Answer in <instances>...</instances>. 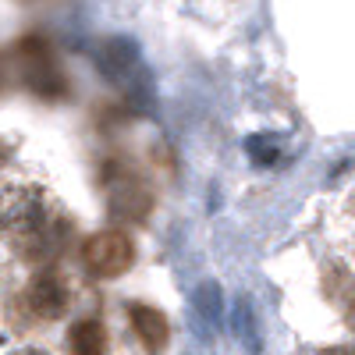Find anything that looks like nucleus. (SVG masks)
Wrapping results in <instances>:
<instances>
[{"instance_id":"6","label":"nucleus","mask_w":355,"mask_h":355,"mask_svg":"<svg viewBox=\"0 0 355 355\" xmlns=\"http://www.w3.org/2000/svg\"><path fill=\"white\" fill-rule=\"evenodd\" d=\"M33 61H36V57H33ZM36 64H40V75H53V71H50V61H46V57H40ZM33 85H36V89H43V93H61V89H57L61 82H57V85L50 89V82H46V78H33Z\"/></svg>"},{"instance_id":"4","label":"nucleus","mask_w":355,"mask_h":355,"mask_svg":"<svg viewBox=\"0 0 355 355\" xmlns=\"http://www.w3.org/2000/svg\"><path fill=\"white\" fill-rule=\"evenodd\" d=\"M128 320H132L135 338L150 348V352L167 348V341H171V323H167V316H164L160 309H153V306H132V309H128Z\"/></svg>"},{"instance_id":"10","label":"nucleus","mask_w":355,"mask_h":355,"mask_svg":"<svg viewBox=\"0 0 355 355\" xmlns=\"http://www.w3.org/2000/svg\"><path fill=\"white\" fill-rule=\"evenodd\" d=\"M0 82H4V68H0Z\"/></svg>"},{"instance_id":"7","label":"nucleus","mask_w":355,"mask_h":355,"mask_svg":"<svg viewBox=\"0 0 355 355\" xmlns=\"http://www.w3.org/2000/svg\"><path fill=\"white\" fill-rule=\"evenodd\" d=\"M11 355H46L43 348H18V352H11Z\"/></svg>"},{"instance_id":"1","label":"nucleus","mask_w":355,"mask_h":355,"mask_svg":"<svg viewBox=\"0 0 355 355\" xmlns=\"http://www.w3.org/2000/svg\"><path fill=\"white\" fill-rule=\"evenodd\" d=\"M0 231L15 242V249L28 259H50L61 245V224L43 189L28 182L0 185Z\"/></svg>"},{"instance_id":"2","label":"nucleus","mask_w":355,"mask_h":355,"mask_svg":"<svg viewBox=\"0 0 355 355\" xmlns=\"http://www.w3.org/2000/svg\"><path fill=\"white\" fill-rule=\"evenodd\" d=\"M132 263H135V242L121 227L96 231L82 242V266H85V274L96 277V281L121 277Z\"/></svg>"},{"instance_id":"8","label":"nucleus","mask_w":355,"mask_h":355,"mask_svg":"<svg viewBox=\"0 0 355 355\" xmlns=\"http://www.w3.org/2000/svg\"><path fill=\"white\" fill-rule=\"evenodd\" d=\"M323 355H348V352H341V348H331V352H323Z\"/></svg>"},{"instance_id":"9","label":"nucleus","mask_w":355,"mask_h":355,"mask_svg":"<svg viewBox=\"0 0 355 355\" xmlns=\"http://www.w3.org/2000/svg\"><path fill=\"white\" fill-rule=\"evenodd\" d=\"M4 153H8V150H4V146H0V160H4Z\"/></svg>"},{"instance_id":"5","label":"nucleus","mask_w":355,"mask_h":355,"mask_svg":"<svg viewBox=\"0 0 355 355\" xmlns=\"http://www.w3.org/2000/svg\"><path fill=\"white\" fill-rule=\"evenodd\" d=\"M68 348H71V355H107V348H110L107 327L93 316L75 320L68 331Z\"/></svg>"},{"instance_id":"11","label":"nucleus","mask_w":355,"mask_h":355,"mask_svg":"<svg viewBox=\"0 0 355 355\" xmlns=\"http://www.w3.org/2000/svg\"><path fill=\"white\" fill-rule=\"evenodd\" d=\"M352 323H355V309H352Z\"/></svg>"},{"instance_id":"3","label":"nucleus","mask_w":355,"mask_h":355,"mask_svg":"<svg viewBox=\"0 0 355 355\" xmlns=\"http://www.w3.org/2000/svg\"><path fill=\"white\" fill-rule=\"evenodd\" d=\"M68 302H71L68 281L57 270H40V274H33V281L25 284V309L33 313L36 320H43V323L61 320L68 313Z\"/></svg>"}]
</instances>
